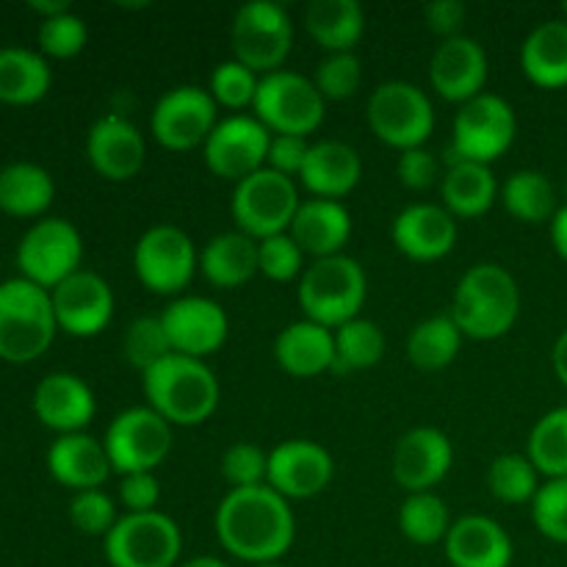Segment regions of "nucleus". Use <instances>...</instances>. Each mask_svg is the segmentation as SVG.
<instances>
[{"label": "nucleus", "mask_w": 567, "mask_h": 567, "mask_svg": "<svg viewBox=\"0 0 567 567\" xmlns=\"http://www.w3.org/2000/svg\"><path fill=\"white\" fill-rule=\"evenodd\" d=\"M214 526L221 548L249 565L280 563L297 537L291 504L269 485L227 493Z\"/></svg>", "instance_id": "f257e3e1"}, {"label": "nucleus", "mask_w": 567, "mask_h": 567, "mask_svg": "<svg viewBox=\"0 0 567 567\" xmlns=\"http://www.w3.org/2000/svg\"><path fill=\"white\" fill-rule=\"evenodd\" d=\"M144 399L166 424L199 426L219 408V380L205 360L169 354L142 374Z\"/></svg>", "instance_id": "f03ea898"}, {"label": "nucleus", "mask_w": 567, "mask_h": 567, "mask_svg": "<svg viewBox=\"0 0 567 567\" xmlns=\"http://www.w3.org/2000/svg\"><path fill=\"white\" fill-rule=\"evenodd\" d=\"M520 313V288L498 264H476L460 277L452 319L465 338L496 341L507 336Z\"/></svg>", "instance_id": "7ed1b4c3"}, {"label": "nucleus", "mask_w": 567, "mask_h": 567, "mask_svg": "<svg viewBox=\"0 0 567 567\" xmlns=\"http://www.w3.org/2000/svg\"><path fill=\"white\" fill-rule=\"evenodd\" d=\"M365 297H369V280L363 266L343 252L313 260L299 277L297 299L305 319L327 330H338L347 321L360 319Z\"/></svg>", "instance_id": "20e7f679"}, {"label": "nucleus", "mask_w": 567, "mask_h": 567, "mask_svg": "<svg viewBox=\"0 0 567 567\" xmlns=\"http://www.w3.org/2000/svg\"><path fill=\"white\" fill-rule=\"evenodd\" d=\"M59 321L50 291L22 280L0 282V360L31 363L53 343Z\"/></svg>", "instance_id": "39448f33"}, {"label": "nucleus", "mask_w": 567, "mask_h": 567, "mask_svg": "<svg viewBox=\"0 0 567 567\" xmlns=\"http://www.w3.org/2000/svg\"><path fill=\"white\" fill-rule=\"evenodd\" d=\"M252 111L255 120L264 122L271 136L308 138L324 122L327 100L316 89L313 78L293 70H277L260 75Z\"/></svg>", "instance_id": "423d86ee"}, {"label": "nucleus", "mask_w": 567, "mask_h": 567, "mask_svg": "<svg viewBox=\"0 0 567 567\" xmlns=\"http://www.w3.org/2000/svg\"><path fill=\"white\" fill-rule=\"evenodd\" d=\"M365 120L371 133L399 153L424 147L435 131L432 100L410 81L380 83L369 97Z\"/></svg>", "instance_id": "0eeeda50"}, {"label": "nucleus", "mask_w": 567, "mask_h": 567, "mask_svg": "<svg viewBox=\"0 0 567 567\" xmlns=\"http://www.w3.org/2000/svg\"><path fill=\"white\" fill-rule=\"evenodd\" d=\"M299 205H302V199H299L293 177L264 166L247 181L236 183L230 214L238 230L247 233L255 241H264V238L291 230Z\"/></svg>", "instance_id": "6e6552de"}, {"label": "nucleus", "mask_w": 567, "mask_h": 567, "mask_svg": "<svg viewBox=\"0 0 567 567\" xmlns=\"http://www.w3.org/2000/svg\"><path fill=\"white\" fill-rule=\"evenodd\" d=\"M230 44L236 61L258 75L282 70L293 48L291 14L275 0H249L233 17Z\"/></svg>", "instance_id": "1a4fd4ad"}, {"label": "nucleus", "mask_w": 567, "mask_h": 567, "mask_svg": "<svg viewBox=\"0 0 567 567\" xmlns=\"http://www.w3.org/2000/svg\"><path fill=\"white\" fill-rule=\"evenodd\" d=\"M111 567H175L183 554V532L169 515L125 513L103 537Z\"/></svg>", "instance_id": "9d476101"}, {"label": "nucleus", "mask_w": 567, "mask_h": 567, "mask_svg": "<svg viewBox=\"0 0 567 567\" xmlns=\"http://www.w3.org/2000/svg\"><path fill=\"white\" fill-rule=\"evenodd\" d=\"M518 116L502 94L482 92L460 105L452 125V155L460 161L487 164L502 158L515 142Z\"/></svg>", "instance_id": "9b49d317"}, {"label": "nucleus", "mask_w": 567, "mask_h": 567, "mask_svg": "<svg viewBox=\"0 0 567 567\" xmlns=\"http://www.w3.org/2000/svg\"><path fill=\"white\" fill-rule=\"evenodd\" d=\"M133 269L147 291L177 299L197 275L199 255L186 230L175 225H155L136 241Z\"/></svg>", "instance_id": "f8f14e48"}, {"label": "nucleus", "mask_w": 567, "mask_h": 567, "mask_svg": "<svg viewBox=\"0 0 567 567\" xmlns=\"http://www.w3.org/2000/svg\"><path fill=\"white\" fill-rule=\"evenodd\" d=\"M81 233L72 221L59 219V216L37 221L17 247V266L22 271V280L44 288V291H53L66 277L81 271Z\"/></svg>", "instance_id": "ddd939ff"}, {"label": "nucleus", "mask_w": 567, "mask_h": 567, "mask_svg": "<svg viewBox=\"0 0 567 567\" xmlns=\"http://www.w3.org/2000/svg\"><path fill=\"white\" fill-rule=\"evenodd\" d=\"M103 446L116 474H155L172 452V424L153 408L122 410L105 430Z\"/></svg>", "instance_id": "4468645a"}, {"label": "nucleus", "mask_w": 567, "mask_h": 567, "mask_svg": "<svg viewBox=\"0 0 567 567\" xmlns=\"http://www.w3.org/2000/svg\"><path fill=\"white\" fill-rule=\"evenodd\" d=\"M216 125H219V105L210 97L208 89L192 86V83L161 94L150 114L153 138L172 153L205 147Z\"/></svg>", "instance_id": "2eb2a0df"}, {"label": "nucleus", "mask_w": 567, "mask_h": 567, "mask_svg": "<svg viewBox=\"0 0 567 567\" xmlns=\"http://www.w3.org/2000/svg\"><path fill=\"white\" fill-rule=\"evenodd\" d=\"M269 144L271 133L266 131L264 122L255 120V114L225 116L205 142V166L221 181L241 183L264 169L269 158Z\"/></svg>", "instance_id": "dca6fc26"}, {"label": "nucleus", "mask_w": 567, "mask_h": 567, "mask_svg": "<svg viewBox=\"0 0 567 567\" xmlns=\"http://www.w3.org/2000/svg\"><path fill=\"white\" fill-rule=\"evenodd\" d=\"M169 336L172 352L186 358H208L225 347L230 336V321L225 308L208 297H177L161 313Z\"/></svg>", "instance_id": "f3484780"}, {"label": "nucleus", "mask_w": 567, "mask_h": 567, "mask_svg": "<svg viewBox=\"0 0 567 567\" xmlns=\"http://www.w3.org/2000/svg\"><path fill=\"white\" fill-rule=\"evenodd\" d=\"M59 330L72 338H94L114 319V291L94 271H75L50 291Z\"/></svg>", "instance_id": "a211bd4d"}, {"label": "nucleus", "mask_w": 567, "mask_h": 567, "mask_svg": "<svg viewBox=\"0 0 567 567\" xmlns=\"http://www.w3.org/2000/svg\"><path fill=\"white\" fill-rule=\"evenodd\" d=\"M336 463L321 443L293 437L269 452V480L266 485L282 498H313L330 487Z\"/></svg>", "instance_id": "6ab92c4d"}, {"label": "nucleus", "mask_w": 567, "mask_h": 567, "mask_svg": "<svg viewBox=\"0 0 567 567\" xmlns=\"http://www.w3.org/2000/svg\"><path fill=\"white\" fill-rule=\"evenodd\" d=\"M454 465V446L437 426H415L399 437L393 449V480L410 493H430Z\"/></svg>", "instance_id": "aec40b11"}, {"label": "nucleus", "mask_w": 567, "mask_h": 567, "mask_svg": "<svg viewBox=\"0 0 567 567\" xmlns=\"http://www.w3.org/2000/svg\"><path fill=\"white\" fill-rule=\"evenodd\" d=\"M86 158L100 177L111 183H125L142 172L147 161V142L131 120L120 114H105L89 127Z\"/></svg>", "instance_id": "412c9836"}, {"label": "nucleus", "mask_w": 567, "mask_h": 567, "mask_svg": "<svg viewBox=\"0 0 567 567\" xmlns=\"http://www.w3.org/2000/svg\"><path fill=\"white\" fill-rule=\"evenodd\" d=\"M457 219L435 203L408 205L391 225V238L399 252L419 264L446 258L457 244Z\"/></svg>", "instance_id": "4be33fe9"}, {"label": "nucleus", "mask_w": 567, "mask_h": 567, "mask_svg": "<svg viewBox=\"0 0 567 567\" xmlns=\"http://www.w3.org/2000/svg\"><path fill=\"white\" fill-rule=\"evenodd\" d=\"M430 83L449 103H468L485 92L487 53L476 39L454 37L437 44L430 61Z\"/></svg>", "instance_id": "5701e85b"}, {"label": "nucleus", "mask_w": 567, "mask_h": 567, "mask_svg": "<svg viewBox=\"0 0 567 567\" xmlns=\"http://www.w3.org/2000/svg\"><path fill=\"white\" fill-rule=\"evenodd\" d=\"M33 413L48 430L59 435H78L92 424L97 413V399L92 388L75 374H48L33 391Z\"/></svg>", "instance_id": "b1692460"}, {"label": "nucleus", "mask_w": 567, "mask_h": 567, "mask_svg": "<svg viewBox=\"0 0 567 567\" xmlns=\"http://www.w3.org/2000/svg\"><path fill=\"white\" fill-rule=\"evenodd\" d=\"M363 177V161L358 150L338 138H321L310 144L305 158L299 183L313 194L316 199H338L352 194Z\"/></svg>", "instance_id": "393cba45"}, {"label": "nucleus", "mask_w": 567, "mask_h": 567, "mask_svg": "<svg viewBox=\"0 0 567 567\" xmlns=\"http://www.w3.org/2000/svg\"><path fill=\"white\" fill-rule=\"evenodd\" d=\"M443 546L452 567H509L515 554L513 537L487 515H465L454 520Z\"/></svg>", "instance_id": "a878e982"}, {"label": "nucleus", "mask_w": 567, "mask_h": 567, "mask_svg": "<svg viewBox=\"0 0 567 567\" xmlns=\"http://www.w3.org/2000/svg\"><path fill=\"white\" fill-rule=\"evenodd\" d=\"M48 468L59 485L70 491H100L109 480L111 460L97 437L78 432V435H59V441L48 452Z\"/></svg>", "instance_id": "bb28decb"}, {"label": "nucleus", "mask_w": 567, "mask_h": 567, "mask_svg": "<svg viewBox=\"0 0 567 567\" xmlns=\"http://www.w3.org/2000/svg\"><path fill=\"white\" fill-rule=\"evenodd\" d=\"M291 238L313 260L341 255L352 236V214L338 199H305L291 225Z\"/></svg>", "instance_id": "cd10ccee"}, {"label": "nucleus", "mask_w": 567, "mask_h": 567, "mask_svg": "<svg viewBox=\"0 0 567 567\" xmlns=\"http://www.w3.org/2000/svg\"><path fill=\"white\" fill-rule=\"evenodd\" d=\"M275 360L286 374L310 380L336 369V332L316 321H293L277 336Z\"/></svg>", "instance_id": "c85d7f7f"}, {"label": "nucleus", "mask_w": 567, "mask_h": 567, "mask_svg": "<svg viewBox=\"0 0 567 567\" xmlns=\"http://www.w3.org/2000/svg\"><path fill=\"white\" fill-rule=\"evenodd\" d=\"M498 192L502 188H498L491 166L476 164V161L452 158L441 177L443 208L454 219H476V216L487 214L496 205Z\"/></svg>", "instance_id": "c756f323"}, {"label": "nucleus", "mask_w": 567, "mask_h": 567, "mask_svg": "<svg viewBox=\"0 0 567 567\" xmlns=\"http://www.w3.org/2000/svg\"><path fill=\"white\" fill-rule=\"evenodd\" d=\"M199 271L214 288H241L258 275V241L241 230L219 233L199 252Z\"/></svg>", "instance_id": "7c9ffc66"}, {"label": "nucleus", "mask_w": 567, "mask_h": 567, "mask_svg": "<svg viewBox=\"0 0 567 567\" xmlns=\"http://www.w3.org/2000/svg\"><path fill=\"white\" fill-rule=\"evenodd\" d=\"M305 28L327 53H354L365 33V11L358 0H310Z\"/></svg>", "instance_id": "2f4dec72"}, {"label": "nucleus", "mask_w": 567, "mask_h": 567, "mask_svg": "<svg viewBox=\"0 0 567 567\" xmlns=\"http://www.w3.org/2000/svg\"><path fill=\"white\" fill-rule=\"evenodd\" d=\"M520 70L535 86H567V22H540L520 48Z\"/></svg>", "instance_id": "473e14b6"}, {"label": "nucleus", "mask_w": 567, "mask_h": 567, "mask_svg": "<svg viewBox=\"0 0 567 567\" xmlns=\"http://www.w3.org/2000/svg\"><path fill=\"white\" fill-rule=\"evenodd\" d=\"M55 183L48 169L37 164H9L0 169V210L17 219L42 216L53 205Z\"/></svg>", "instance_id": "72a5a7b5"}, {"label": "nucleus", "mask_w": 567, "mask_h": 567, "mask_svg": "<svg viewBox=\"0 0 567 567\" xmlns=\"http://www.w3.org/2000/svg\"><path fill=\"white\" fill-rule=\"evenodd\" d=\"M50 66L44 55L25 48L0 50V103L31 105L48 94Z\"/></svg>", "instance_id": "f704fd0d"}, {"label": "nucleus", "mask_w": 567, "mask_h": 567, "mask_svg": "<svg viewBox=\"0 0 567 567\" xmlns=\"http://www.w3.org/2000/svg\"><path fill=\"white\" fill-rule=\"evenodd\" d=\"M502 205L509 216L526 225H543L557 216V188L551 177L540 169H518L507 177L498 192Z\"/></svg>", "instance_id": "c9c22d12"}, {"label": "nucleus", "mask_w": 567, "mask_h": 567, "mask_svg": "<svg viewBox=\"0 0 567 567\" xmlns=\"http://www.w3.org/2000/svg\"><path fill=\"white\" fill-rule=\"evenodd\" d=\"M463 332L454 324L452 313L432 316L415 324L408 336V358L421 371H443L454 363L463 347Z\"/></svg>", "instance_id": "e433bc0d"}, {"label": "nucleus", "mask_w": 567, "mask_h": 567, "mask_svg": "<svg viewBox=\"0 0 567 567\" xmlns=\"http://www.w3.org/2000/svg\"><path fill=\"white\" fill-rule=\"evenodd\" d=\"M336 332V369L332 371H365L385 358V332L371 319H352Z\"/></svg>", "instance_id": "4c0bfd02"}, {"label": "nucleus", "mask_w": 567, "mask_h": 567, "mask_svg": "<svg viewBox=\"0 0 567 567\" xmlns=\"http://www.w3.org/2000/svg\"><path fill=\"white\" fill-rule=\"evenodd\" d=\"M399 529L415 546H435L452 529L449 507L437 493H410L399 507Z\"/></svg>", "instance_id": "58836bf2"}, {"label": "nucleus", "mask_w": 567, "mask_h": 567, "mask_svg": "<svg viewBox=\"0 0 567 567\" xmlns=\"http://www.w3.org/2000/svg\"><path fill=\"white\" fill-rule=\"evenodd\" d=\"M526 457L548 480L567 476V408L551 410L532 426Z\"/></svg>", "instance_id": "ea45409f"}, {"label": "nucleus", "mask_w": 567, "mask_h": 567, "mask_svg": "<svg viewBox=\"0 0 567 567\" xmlns=\"http://www.w3.org/2000/svg\"><path fill=\"white\" fill-rule=\"evenodd\" d=\"M487 487L504 504H529L540 491V471L526 454H498L487 468Z\"/></svg>", "instance_id": "a19ab883"}, {"label": "nucleus", "mask_w": 567, "mask_h": 567, "mask_svg": "<svg viewBox=\"0 0 567 567\" xmlns=\"http://www.w3.org/2000/svg\"><path fill=\"white\" fill-rule=\"evenodd\" d=\"M122 352H125L127 363L136 365L142 374L158 365L161 360L169 358V354H175L161 316H138V319H133L131 327L125 330V338H122Z\"/></svg>", "instance_id": "79ce46f5"}, {"label": "nucleus", "mask_w": 567, "mask_h": 567, "mask_svg": "<svg viewBox=\"0 0 567 567\" xmlns=\"http://www.w3.org/2000/svg\"><path fill=\"white\" fill-rule=\"evenodd\" d=\"M258 83H260L258 72L244 66L241 61L230 59L214 66L208 81V92L210 97L216 100V105H221V109L241 111V109H252L255 105Z\"/></svg>", "instance_id": "37998d69"}, {"label": "nucleus", "mask_w": 567, "mask_h": 567, "mask_svg": "<svg viewBox=\"0 0 567 567\" xmlns=\"http://www.w3.org/2000/svg\"><path fill=\"white\" fill-rule=\"evenodd\" d=\"M324 100H349L363 86V64L354 53H327L313 75Z\"/></svg>", "instance_id": "c03bdc74"}, {"label": "nucleus", "mask_w": 567, "mask_h": 567, "mask_svg": "<svg viewBox=\"0 0 567 567\" xmlns=\"http://www.w3.org/2000/svg\"><path fill=\"white\" fill-rule=\"evenodd\" d=\"M221 476L230 485V491H241V487H260L269 480V452L258 446V443H233L225 454H221Z\"/></svg>", "instance_id": "a18cd8bd"}, {"label": "nucleus", "mask_w": 567, "mask_h": 567, "mask_svg": "<svg viewBox=\"0 0 567 567\" xmlns=\"http://www.w3.org/2000/svg\"><path fill=\"white\" fill-rule=\"evenodd\" d=\"M305 258L308 255L293 241L291 233H280V236L258 241V271L269 277L271 282H291L302 277Z\"/></svg>", "instance_id": "49530a36"}, {"label": "nucleus", "mask_w": 567, "mask_h": 567, "mask_svg": "<svg viewBox=\"0 0 567 567\" xmlns=\"http://www.w3.org/2000/svg\"><path fill=\"white\" fill-rule=\"evenodd\" d=\"M532 518L543 537L567 546V476L540 485L532 502Z\"/></svg>", "instance_id": "de8ad7c7"}, {"label": "nucleus", "mask_w": 567, "mask_h": 567, "mask_svg": "<svg viewBox=\"0 0 567 567\" xmlns=\"http://www.w3.org/2000/svg\"><path fill=\"white\" fill-rule=\"evenodd\" d=\"M86 22L75 11L50 17V20H42V25H39V50L50 55V59H75L86 48Z\"/></svg>", "instance_id": "09e8293b"}, {"label": "nucleus", "mask_w": 567, "mask_h": 567, "mask_svg": "<svg viewBox=\"0 0 567 567\" xmlns=\"http://www.w3.org/2000/svg\"><path fill=\"white\" fill-rule=\"evenodd\" d=\"M70 520L81 535L105 537L116 526V504L109 493L103 491H83L75 493L70 502Z\"/></svg>", "instance_id": "8fccbe9b"}, {"label": "nucleus", "mask_w": 567, "mask_h": 567, "mask_svg": "<svg viewBox=\"0 0 567 567\" xmlns=\"http://www.w3.org/2000/svg\"><path fill=\"white\" fill-rule=\"evenodd\" d=\"M437 172H441V164H437L435 153H430L426 147H415L399 155L396 175L410 192H426V188L435 186Z\"/></svg>", "instance_id": "3c124183"}, {"label": "nucleus", "mask_w": 567, "mask_h": 567, "mask_svg": "<svg viewBox=\"0 0 567 567\" xmlns=\"http://www.w3.org/2000/svg\"><path fill=\"white\" fill-rule=\"evenodd\" d=\"M120 502L127 513H153L161 502V485L155 474L122 476Z\"/></svg>", "instance_id": "603ef678"}, {"label": "nucleus", "mask_w": 567, "mask_h": 567, "mask_svg": "<svg viewBox=\"0 0 567 567\" xmlns=\"http://www.w3.org/2000/svg\"><path fill=\"white\" fill-rule=\"evenodd\" d=\"M308 150L310 142L302 136H271L266 166L286 177H299L305 158H308Z\"/></svg>", "instance_id": "864d4df0"}, {"label": "nucleus", "mask_w": 567, "mask_h": 567, "mask_svg": "<svg viewBox=\"0 0 567 567\" xmlns=\"http://www.w3.org/2000/svg\"><path fill=\"white\" fill-rule=\"evenodd\" d=\"M465 6L460 0H432V3L424 6V17L426 25H430L432 33L446 42V39L463 37V25H465Z\"/></svg>", "instance_id": "5fc2aeb1"}, {"label": "nucleus", "mask_w": 567, "mask_h": 567, "mask_svg": "<svg viewBox=\"0 0 567 567\" xmlns=\"http://www.w3.org/2000/svg\"><path fill=\"white\" fill-rule=\"evenodd\" d=\"M551 244L559 258L567 264V205H563L551 219Z\"/></svg>", "instance_id": "6e6d98bb"}, {"label": "nucleus", "mask_w": 567, "mask_h": 567, "mask_svg": "<svg viewBox=\"0 0 567 567\" xmlns=\"http://www.w3.org/2000/svg\"><path fill=\"white\" fill-rule=\"evenodd\" d=\"M551 365H554V374H557L559 382L567 388V330H563V336H559L557 343H554Z\"/></svg>", "instance_id": "4d7b16f0"}, {"label": "nucleus", "mask_w": 567, "mask_h": 567, "mask_svg": "<svg viewBox=\"0 0 567 567\" xmlns=\"http://www.w3.org/2000/svg\"><path fill=\"white\" fill-rule=\"evenodd\" d=\"M28 9L42 14V20H50V17H59V14H66V11H72L66 0H31Z\"/></svg>", "instance_id": "13d9d810"}, {"label": "nucleus", "mask_w": 567, "mask_h": 567, "mask_svg": "<svg viewBox=\"0 0 567 567\" xmlns=\"http://www.w3.org/2000/svg\"><path fill=\"white\" fill-rule=\"evenodd\" d=\"M181 567H230L227 563H221L219 557H194L188 563H183Z\"/></svg>", "instance_id": "bf43d9fd"}, {"label": "nucleus", "mask_w": 567, "mask_h": 567, "mask_svg": "<svg viewBox=\"0 0 567 567\" xmlns=\"http://www.w3.org/2000/svg\"><path fill=\"white\" fill-rule=\"evenodd\" d=\"M563 20L567 22V0H565V3H563Z\"/></svg>", "instance_id": "052dcab7"}, {"label": "nucleus", "mask_w": 567, "mask_h": 567, "mask_svg": "<svg viewBox=\"0 0 567 567\" xmlns=\"http://www.w3.org/2000/svg\"><path fill=\"white\" fill-rule=\"evenodd\" d=\"M255 567H282L280 563H269V565H255Z\"/></svg>", "instance_id": "680f3d73"}]
</instances>
